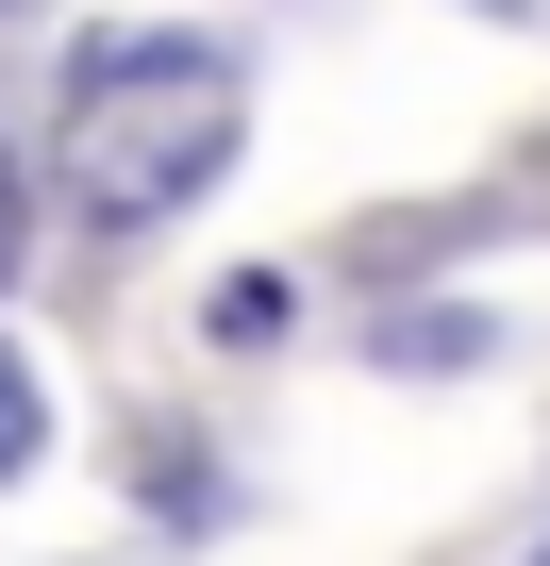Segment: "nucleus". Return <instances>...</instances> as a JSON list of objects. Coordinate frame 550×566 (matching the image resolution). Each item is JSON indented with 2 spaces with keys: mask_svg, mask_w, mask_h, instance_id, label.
I'll use <instances>...</instances> for the list:
<instances>
[{
  "mask_svg": "<svg viewBox=\"0 0 550 566\" xmlns=\"http://www.w3.org/2000/svg\"><path fill=\"white\" fill-rule=\"evenodd\" d=\"M34 266V200H18V167H0V283Z\"/></svg>",
  "mask_w": 550,
  "mask_h": 566,
  "instance_id": "4",
  "label": "nucleus"
},
{
  "mask_svg": "<svg viewBox=\"0 0 550 566\" xmlns=\"http://www.w3.org/2000/svg\"><path fill=\"white\" fill-rule=\"evenodd\" d=\"M384 350H401V367H484V317H401Z\"/></svg>",
  "mask_w": 550,
  "mask_h": 566,
  "instance_id": "3",
  "label": "nucleus"
},
{
  "mask_svg": "<svg viewBox=\"0 0 550 566\" xmlns=\"http://www.w3.org/2000/svg\"><path fill=\"white\" fill-rule=\"evenodd\" d=\"M533 566H550V549H533Z\"/></svg>",
  "mask_w": 550,
  "mask_h": 566,
  "instance_id": "5",
  "label": "nucleus"
},
{
  "mask_svg": "<svg viewBox=\"0 0 550 566\" xmlns=\"http://www.w3.org/2000/svg\"><path fill=\"white\" fill-rule=\"evenodd\" d=\"M34 450H51V384H34V367H18V350H0V483H18V467H34Z\"/></svg>",
  "mask_w": 550,
  "mask_h": 566,
  "instance_id": "2",
  "label": "nucleus"
},
{
  "mask_svg": "<svg viewBox=\"0 0 550 566\" xmlns=\"http://www.w3.org/2000/svg\"><path fill=\"white\" fill-rule=\"evenodd\" d=\"M234 167V67L200 34H84L68 51V200L101 233L184 217Z\"/></svg>",
  "mask_w": 550,
  "mask_h": 566,
  "instance_id": "1",
  "label": "nucleus"
}]
</instances>
